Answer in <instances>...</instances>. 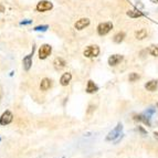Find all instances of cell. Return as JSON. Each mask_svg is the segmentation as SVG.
I'll return each instance as SVG.
<instances>
[{"label":"cell","instance_id":"1","mask_svg":"<svg viewBox=\"0 0 158 158\" xmlns=\"http://www.w3.org/2000/svg\"><path fill=\"white\" fill-rule=\"evenodd\" d=\"M100 54V48L98 45H89L84 50V56L86 58H95Z\"/></svg>","mask_w":158,"mask_h":158},{"label":"cell","instance_id":"2","mask_svg":"<svg viewBox=\"0 0 158 158\" xmlns=\"http://www.w3.org/2000/svg\"><path fill=\"white\" fill-rule=\"evenodd\" d=\"M51 52H52V48H51L50 44L41 45V48H40V50H39V59L44 60V59H47L48 56H50Z\"/></svg>","mask_w":158,"mask_h":158},{"label":"cell","instance_id":"3","mask_svg":"<svg viewBox=\"0 0 158 158\" xmlns=\"http://www.w3.org/2000/svg\"><path fill=\"white\" fill-rule=\"evenodd\" d=\"M122 129H123V125L118 124L117 126L115 127V128L113 129V131H111V132L108 133L107 137H106V140H115L116 138H117V137L121 135Z\"/></svg>","mask_w":158,"mask_h":158},{"label":"cell","instance_id":"4","mask_svg":"<svg viewBox=\"0 0 158 158\" xmlns=\"http://www.w3.org/2000/svg\"><path fill=\"white\" fill-rule=\"evenodd\" d=\"M112 28H113L112 22H103V23H101L100 26L98 27V34H100V35H105V34H107L108 32L111 31Z\"/></svg>","mask_w":158,"mask_h":158},{"label":"cell","instance_id":"5","mask_svg":"<svg viewBox=\"0 0 158 158\" xmlns=\"http://www.w3.org/2000/svg\"><path fill=\"white\" fill-rule=\"evenodd\" d=\"M13 121V114L10 111H6L5 113L1 115L0 117V125L6 126V125L10 124L11 122Z\"/></svg>","mask_w":158,"mask_h":158},{"label":"cell","instance_id":"6","mask_svg":"<svg viewBox=\"0 0 158 158\" xmlns=\"http://www.w3.org/2000/svg\"><path fill=\"white\" fill-rule=\"evenodd\" d=\"M53 5L52 2L50 1H47V0H42V1H40L39 3L37 5V10L40 11V12H44V11H48L52 9Z\"/></svg>","mask_w":158,"mask_h":158},{"label":"cell","instance_id":"7","mask_svg":"<svg viewBox=\"0 0 158 158\" xmlns=\"http://www.w3.org/2000/svg\"><path fill=\"white\" fill-rule=\"evenodd\" d=\"M33 52H34V48H32V52L31 54L29 56H27L26 58H23V61H22V63H23V69L24 71H29L30 68L32 65V56H33Z\"/></svg>","mask_w":158,"mask_h":158},{"label":"cell","instance_id":"8","mask_svg":"<svg viewBox=\"0 0 158 158\" xmlns=\"http://www.w3.org/2000/svg\"><path fill=\"white\" fill-rule=\"evenodd\" d=\"M123 56H119V54H113L108 58V64L111 66H115L117 64H119L123 61Z\"/></svg>","mask_w":158,"mask_h":158},{"label":"cell","instance_id":"9","mask_svg":"<svg viewBox=\"0 0 158 158\" xmlns=\"http://www.w3.org/2000/svg\"><path fill=\"white\" fill-rule=\"evenodd\" d=\"M89 24H90V20L87 18H83V19H80L79 21H77L75 28H77V30H83L85 27H87Z\"/></svg>","mask_w":158,"mask_h":158},{"label":"cell","instance_id":"10","mask_svg":"<svg viewBox=\"0 0 158 158\" xmlns=\"http://www.w3.org/2000/svg\"><path fill=\"white\" fill-rule=\"evenodd\" d=\"M52 86V81H51L50 79H43L42 81H41V84H40V89L42 91H48L50 87Z\"/></svg>","mask_w":158,"mask_h":158},{"label":"cell","instance_id":"11","mask_svg":"<svg viewBox=\"0 0 158 158\" xmlns=\"http://www.w3.org/2000/svg\"><path fill=\"white\" fill-rule=\"evenodd\" d=\"M145 87H146V90H147V91L154 92V91L157 90V87H158L157 81H155V80H152V81L147 82V83L145 84Z\"/></svg>","mask_w":158,"mask_h":158},{"label":"cell","instance_id":"12","mask_svg":"<svg viewBox=\"0 0 158 158\" xmlns=\"http://www.w3.org/2000/svg\"><path fill=\"white\" fill-rule=\"evenodd\" d=\"M71 79H72V75H71V73H64L62 77H61V79H60V83H61V85H63V86H66V85L70 83V81H71Z\"/></svg>","mask_w":158,"mask_h":158},{"label":"cell","instance_id":"13","mask_svg":"<svg viewBox=\"0 0 158 158\" xmlns=\"http://www.w3.org/2000/svg\"><path fill=\"white\" fill-rule=\"evenodd\" d=\"M65 61L63 60L62 58H56V60H54V62H53V65H54V68L56 69V70H62V69L65 66Z\"/></svg>","mask_w":158,"mask_h":158},{"label":"cell","instance_id":"14","mask_svg":"<svg viewBox=\"0 0 158 158\" xmlns=\"http://www.w3.org/2000/svg\"><path fill=\"white\" fill-rule=\"evenodd\" d=\"M98 85L95 84L93 81H89L87 82V86H86V92L87 93H95V92H98Z\"/></svg>","mask_w":158,"mask_h":158},{"label":"cell","instance_id":"15","mask_svg":"<svg viewBox=\"0 0 158 158\" xmlns=\"http://www.w3.org/2000/svg\"><path fill=\"white\" fill-rule=\"evenodd\" d=\"M146 35H147V31H146L145 29H140L135 33V37H136V39H138V40L144 39V38H146Z\"/></svg>","mask_w":158,"mask_h":158},{"label":"cell","instance_id":"16","mask_svg":"<svg viewBox=\"0 0 158 158\" xmlns=\"http://www.w3.org/2000/svg\"><path fill=\"white\" fill-rule=\"evenodd\" d=\"M149 116H144V115H138V116H135V119L136 121H142L144 122L145 124H147L148 126H150V122H149Z\"/></svg>","mask_w":158,"mask_h":158},{"label":"cell","instance_id":"17","mask_svg":"<svg viewBox=\"0 0 158 158\" xmlns=\"http://www.w3.org/2000/svg\"><path fill=\"white\" fill-rule=\"evenodd\" d=\"M125 38V33L124 32H118L117 34H115V37H114V42L116 43H121Z\"/></svg>","mask_w":158,"mask_h":158},{"label":"cell","instance_id":"18","mask_svg":"<svg viewBox=\"0 0 158 158\" xmlns=\"http://www.w3.org/2000/svg\"><path fill=\"white\" fill-rule=\"evenodd\" d=\"M127 16L132 17V18H138V17H142L143 13L139 10H129L127 12Z\"/></svg>","mask_w":158,"mask_h":158},{"label":"cell","instance_id":"19","mask_svg":"<svg viewBox=\"0 0 158 158\" xmlns=\"http://www.w3.org/2000/svg\"><path fill=\"white\" fill-rule=\"evenodd\" d=\"M148 51H149V53L152 54L153 56H158V44H154L152 45V47L148 49Z\"/></svg>","mask_w":158,"mask_h":158},{"label":"cell","instance_id":"20","mask_svg":"<svg viewBox=\"0 0 158 158\" xmlns=\"http://www.w3.org/2000/svg\"><path fill=\"white\" fill-rule=\"evenodd\" d=\"M129 81L131 82H135V81H137V80L139 79V75H138V74L137 73H131L129 74Z\"/></svg>","mask_w":158,"mask_h":158},{"label":"cell","instance_id":"21","mask_svg":"<svg viewBox=\"0 0 158 158\" xmlns=\"http://www.w3.org/2000/svg\"><path fill=\"white\" fill-rule=\"evenodd\" d=\"M48 28H49L48 26H38L34 28V30H35V31H45Z\"/></svg>","mask_w":158,"mask_h":158},{"label":"cell","instance_id":"22","mask_svg":"<svg viewBox=\"0 0 158 158\" xmlns=\"http://www.w3.org/2000/svg\"><path fill=\"white\" fill-rule=\"evenodd\" d=\"M28 23H31V21H22L21 24H28Z\"/></svg>","mask_w":158,"mask_h":158},{"label":"cell","instance_id":"23","mask_svg":"<svg viewBox=\"0 0 158 158\" xmlns=\"http://www.w3.org/2000/svg\"><path fill=\"white\" fill-rule=\"evenodd\" d=\"M152 1H154V2H158V0H152Z\"/></svg>","mask_w":158,"mask_h":158},{"label":"cell","instance_id":"24","mask_svg":"<svg viewBox=\"0 0 158 158\" xmlns=\"http://www.w3.org/2000/svg\"><path fill=\"white\" fill-rule=\"evenodd\" d=\"M155 136H156V137H158V133H155Z\"/></svg>","mask_w":158,"mask_h":158},{"label":"cell","instance_id":"25","mask_svg":"<svg viewBox=\"0 0 158 158\" xmlns=\"http://www.w3.org/2000/svg\"><path fill=\"white\" fill-rule=\"evenodd\" d=\"M0 142H1V138H0Z\"/></svg>","mask_w":158,"mask_h":158},{"label":"cell","instance_id":"26","mask_svg":"<svg viewBox=\"0 0 158 158\" xmlns=\"http://www.w3.org/2000/svg\"><path fill=\"white\" fill-rule=\"evenodd\" d=\"M63 158H64V157H63Z\"/></svg>","mask_w":158,"mask_h":158}]
</instances>
